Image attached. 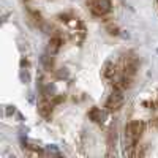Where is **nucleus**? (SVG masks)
<instances>
[{"mask_svg":"<svg viewBox=\"0 0 158 158\" xmlns=\"http://www.w3.org/2000/svg\"><path fill=\"white\" fill-rule=\"evenodd\" d=\"M142 106H146L147 109H156L155 106H156V103L155 101H144L142 103Z\"/></svg>","mask_w":158,"mask_h":158,"instance_id":"14","label":"nucleus"},{"mask_svg":"<svg viewBox=\"0 0 158 158\" xmlns=\"http://www.w3.org/2000/svg\"><path fill=\"white\" fill-rule=\"evenodd\" d=\"M57 77H59V79H67V77H68V70H67V68H60V70L57 71Z\"/></svg>","mask_w":158,"mask_h":158,"instance_id":"11","label":"nucleus"},{"mask_svg":"<svg viewBox=\"0 0 158 158\" xmlns=\"http://www.w3.org/2000/svg\"><path fill=\"white\" fill-rule=\"evenodd\" d=\"M24 2H30V0H24Z\"/></svg>","mask_w":158,"mask_h":158,"instance_id":"18","label":"nucleus"},{"mask_svg":"<svg viewBox=\"0 0 158 158\" xmlns=\"http://www.w3.org/2000/svg\"><path fill=\"white\" fill-rule=\"evenodd\" d=\"M15 112H16V108H15V106H8V108H6V114H8V115H13Z\"/></svg>","mask_w":158,"mask_h":158,"instance_id":"15","label":"nucleus"},{"mask_svg":"<svg viewBox=\"0 0 158 158\" xmlns=\"http://www.w3.org/2000/svg\"><path fill=\"white\" fill-rule=\"evenodd\" d=\"M51 101L54 103V104H60V103L65 101V95H60V94H59V95H54V97L51 98Z\"/></svg>","mask_w":158,"mask_h":158,"instance_id":"10","label":"nucleus"},{"mask_svg":"<svg viewBox=\"0 0 158 158\" xmlns=\"http://www.w3.org/2000/svg\"><path fill=\"white\" fill-rule=\"evenodd\" d=\"M54 106L56 104L52 103L51 100H46V98H43L41 101L38 103V114L41 115V117H44V118H49L51 115H52V109H54Z\"/></svg>","mask_w":158,"mask_h":158,"instance_id":"2","label":"nucleus"},{"mask_svg":"<svg viewBox=\"0 0 158 158\" xmlns=\"http://www.w3.org/2000/svg\"><path fill=\"white\" fill-rule=\"evenodd\" d=\"M115 139H117V128H115V125H112L109 130V146L111 147L115 144Z\"/></svg>","mask_w":158,"mask_h":158,"instance_id":"8","label":"nucleus"},{"mask_svg":"<svg viewBox=\"0 0 158 158\" xmlns=\"http://www.w3.org/2000/svg\"><path fill=\"white\" fill-rule=\"evenodd\" d=\"M21 67H22V68H27V67H29V62L25 60V59H22V60H21Z\"/></svg>","mask_w":158,"mask_h":158,"instance_id":"16","label":"nucleus"},{"mask_svg":"<svg viewBox=\"0 0 158 158\" xmlns=\"http://www.w3.org/2000/svg\"><path fill=\"white\" fill-rule=\"evenodd\" d=\"M150 125H153V127H156V128H158V117L152 118V120H150Z\"/></svg>","mask_w":158,"mask_h":158,"instance_id":"17","label":"nucleus"},{"mask_svg":"<svg viewBox=\"0 0 158 158\" xmlns=\"http://www.w3.org/2000/svg\"><path fill=\"white\" fill-rule=\"evenodd\" d=\"M40 29H41L44 33H48V35H51V32L54 30L52 24H49V22H40Z\"/></svg>","mask_w":158,"mask_h":158,"instance_id":"9","label":"nucleus"},{"mask_svg":"<svg viewBox=\"0 0 158 158\" xmlns=\"http://www.w3.org/2000/svg\"><path fill=\"white\" fill-rule=\"evenodd\" d=\"M114 74H115V65L111 60H106L103 65V76L106 79H112Z\"/></svg>","mask_w":158,"mask_h":158,"instance_id":"6","label":"nucleus"},{"mask_svg":"<svg viewBox=\"0 0 158 158\" xmlns=\"http://www.w3.org/2000/svg\"><path fill=\"white\" fill-rule=\"evenodd\" d=\"M41 62L44 63L46 70H51V68H52V65H54V59H52L51 54H49V56H43V57H41Z\"/></svg>","mask_w":158,"mask_h":158,"instance_id":"7","label":"nucleus"},{"mask_svg":"<svg viewBox=\"0 0 158 158\" xmlns=\"http://www.w3.org/2000/svg\"><path fill=\"white\" fill-rule=\"evenodd\" d=\"M108 32H109V35H118V27L114 25V24H109L108 25Z\"/></svg>","mask_w":158,"mask_h":158,"instance_id":"12","label":"nucleus"},{"mask_svg":"<svg viewBox=\"0 0 158 158\" xmlns=\"http://www.w3.org/2000/svg\"><path fill=\"white\" fill-rule=\"evenodd\" d=\"M123 104V90L120 89H114L112 94L108 97L106 100V104H104V108H106L108 112H112V111H117Z\"/></svg>","mask_w":158,"mask_h":158,"instance_id":"1","label":"nucleus"},{"mask_svg":"<svg viewBox=\"0 0 158 158\" xmlns=\"http://www.w3.org/2000/svg\"><path fill=\"white\" fill-rule=\"evenodd\" d=\"M62 44H63V38H62L60 35H54V36L51 38L49 44H48V54L56 56L57 52H59V49H60Z\"/></svg>","mask_w":158,"mask_h":158,"instance_id":"3","label":"nucleus"},{"mask_svg":"<svg viewBox=\"0 0 158 158\" xmlns=\"http://www.w3.org/2000/svg\"><path fill=\"white\" fill-rule=\"evenodd\" d=\"M89 118L92 122H97V123H103L104 118H106V112L101 111L100 108H92L89 111Z\"/></svg>","mask_w":158,"mask_h":158,"instance_id":"4","label":"nucleus"},{"mask_svg":"<svg viewBox=\"0 0 158 158\" xmlns=\"http://www.w3.org/2000/svg\"><path fill=\"white\" fill-rule=\"evenodd\" d=\"M130 127H131V131H133L135 138L139 141L142 133H144V130H146V123L142 120H133V122H130Z\"/></svg>","mask_w":158,"mask_h":158,"instance_id":"5","label":"nucleus"},{"mask_svg":"<svg viewBox=\"0 0 158 158\" xmlns=\"http://www.w3.org/2000/svg\"><path fill=\"white\" fill-rule=\"evenodd\" d=\"M21 79H22V82H25V84L30 81V76H29L27 70H22V71H21Z\"/></svg>","mask_w":158,"mask_h":158,"instance_id":"13","label":"nucleus"}]
</instances>
